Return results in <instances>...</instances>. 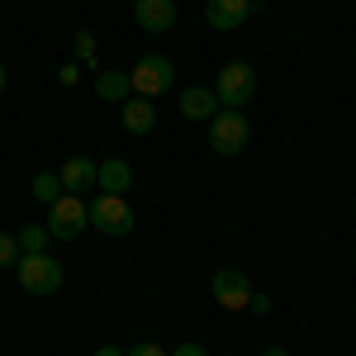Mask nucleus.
Returning <instances> with one entry per match:
<instances>
[{
  "label": "nucleus",
  "mask_w": 356,
  "mask_h": 356,
  "mask_svg": "<svg viewBox=\"0 0 356 356\" xmlns=\"http://www.w3.org/2000/svg\"><path fill=\"white\" fill-rule=\"evenodd\" d=\"M57 176H62V191L67 195H81V191L95 186V162H90V157H67Z\"/></svg>",
  "instance_id": "f8f14e48"
},
{
  "label": "nucleus",
  "mask_w": 356,
  "mask_h": 356,
  "mask_svg": "<svg viewBox=\"0 0 356 356\" xmlns=\"http://www.w3.org/2000/svg\"><path fill=\"white\" fill-rule=\"evenodd\" d=\"M76 57H81V67H95V33L90 29H76Z\"/></svg>",
  "instance_id": "f3484780"
},
{
  "label": "nucleus",
  "mask_w": 356,
  "mask_h": 356,
  "mask_svg": "<svg viewBox=\"0 0 356 356\" xmlns=\"http://www.w3.org/2000/svg\"><path fill=\"white\" fill-rule=\"evenodd\" d=\"M15 271H19V285H24L29 295H57L62 290V266H57V257H48V252L19 257Z\"/></svg>",
  "instance_id": "39448f33"
},
{
  "label": "nucleus",
  "mask_w": 356,
  "mask_h": 356,
  "mask_svg": "<svg viewBox=\"0 0 356 356\" xmlns=\"http://www.w3.org/2000/svg\"><path fill=\"white\" fill-rule=\"evenodd\" d=\"M5 86H10V72H5V67H0V90H5Z\"/></svg>",
  "instance_id": "393cba45"
},
{
  "label": "nucleus",
  "mask_w": 356,
  "mask_h": 356,
  "mask_svg": "<svg viewBox=\"0 0 356 356\" xmlns=\"http://www.w3.org/2000/svg\"><path fill=\"white\" fill-rule=\"evenodd\" d=\"M48 238H53L48 223H29V228H19V252H24V257H38V252L48 247Z\"/></svg>",
  "instance_id": "dca6fc26"
},
{
  "label": "nucleus",
  "mask_w": 356,
  "mask_h": 356,
  "mask_svg": "<svg viewBox=\"0 0 356 356\" xmlns=\"http://www.w3.org/2000/svg\"><path fill=\"white\" fill-rule=\"evenodd\" d=\"M129 90H134V86H129V72H100V76H95V95H100V100H114V105H119V100H129Z\"/></svg>",
  "instance_id": "4468645a"
},
{
  "label": "nucleus",
  "mask_w": 356,
  "mask_h": 356,
  "mask_svg": "<svg viewBox=\"0 0 356 356\" xmlns=\"http://www.w3.org/2000/svg\"><path fill=\"white\" fill-rule=\"evenodd\" d=\"M247 15H252V0H204V19L209 29H243Z\"/></svg>",
  "instance_id": "9d476101"
},
{
  "label": "nucleus",
  "mask_w": 356,
  "mask_h": 356,
  "mask_svg": "<svg viewBox=\"0 0 356 356\" xmlns=\"http://www.w3.org/2000/svg\"><path fill=\"white\" fill-rule=\"evenodd\" d=\"M209 295L223 304V309H247V300H252V280H247L243 271H219L214 275V285H209Z\"/></svg>",
  "instance_id": "6e6552de"
},
{
  "label": "nucleus",
  "mask_w": 356,
  "mask_h": 356,
  "mask_svg": "<svg viewBox=\"0 0 356 356\" xmlns=\"http://www.w3.org/2000/svg\"><path fill=\"white\" fill-rule=\"evenodd\" d=\"M247 309H252V314H271V295H257V290H252Z\"/></svg>",
  "instance_id": "aec40b11"
},
{
  "label": "nucleus",
  "mask_w": 356,
  "mask_h": 356,
  "mask_svg": "<svg viewBox=\"0 0 356 356\" xmlns=\"http://www.w3.org/2000/svg\"><path fill=\"white\" fill-rule=\"evenodd\" d=\"M166 356H209V352H204V347H200V342H181V347H176V352H166Z\"/></svg>",
  "instance_id": "4be33fe9"
},
{
  "label": "nucleus",
  "mask_w": 356,
  "mask_h": 356,
  "mask_svg": "<svg viewBox=\"0 0 356 356\" xmlns=\"http://www.w3.org/2000/svg\"><path fill=\"white\" fill-rule=\"evenodd\" d=\"M134 19L143 33H171L176 29V0H134Z\"/></svg>",
  "instance_id": "0eeeda50"
},
{
  "label": "nucleus",
  "mask_w": 356,
  "mask_h": 356,
  "mask_svg": "<svg viewBox=\"0 0 356 356\" xmlns=\"http://www.w3.org/2000/svg\"><path fill=\"white\" fill-rule=\"evenodd\" d=\"M261 356H290V352H285V347H266Z\"/></svg>",
  "instance_id": "b1692460"
},
{
  "label": "nucleus",
  "mask_w": 356,
  "mask_h": 356,
  "mask_svg": "<svg viewBox=\"0 0 356 356\" xmlns=\"http://www.w3.org/2000/svg\"><path fill=\"white\" fill-rule=\"evenodd\" d=\"M90 228V209L81 204V195H62L57 204H48V233L57 243H76Z\"/></svg>",
  "instance_id": "7ed1b4c3"
},
{
  "label": "nucleus",
  "mask_w": 356,
  "mask_h": 356,
  "mask_svg": "<svg viewBox=\"0 0 356 356\" xmlns=\"http://www.w3.org/2000/svg\"><path fill=\"white\" fill-rule=\"evenodd\" d=\"M86 209H90V228H100L105 238H124V233H134V209H129L124 195H100V200H90Z\"/></svg>",
  "instance_id": "423d86ee"
},
{
  "label": "nucleus",
  "mask_w": 356,
  "mask_h": 356,
  "mask_svg": "<svg viewBox=\"0 0 356 356\" xmlns=\"http://www.w3.org/2000/svg\"><path fill=\"white\" fill-rule=\"evenodd\" d=\"M124 129H129L134 138L152 134V129H157V105H152V100H143V95L124 100Z\"/></svg>",
  "instance_id": "ddd939ff"
},
{
  "label": "nucleus",
  "mask_w": 356,
  "mask_h": 356,
  "mask_svg": "<svg viewBox=\"0 0 356 356\" xmlns=\"http://www.w3.org/2000/svg\"><path fill=\"white\" fill-rule=\"evenodd\" d=\"M247 138H252V129H247L243 110H219L209 119V147H214L219 157H238L247 147Z\"/></svg>",
  "instance_id": "20e7f679"
},
{
  "label": "nucleus",
  "mask_w": 356,
  "mask_h": 356,
  "mask_svg": "<svg viewBox=\"0 0 356 356\" xmlns=\"http://www.w3.org/2000/svg\"><path fill=\"white\" fill-rule=\"evenodd\" d=\"M124 356H166V352L157 347V342H138L134 352H124Z\"/></svg>",
  "instance_id": "412c9836"
},
{
  "label": "nucleus",
  "mask_w": 356,
  "mask_h": 356,
  "mask_svg": "<svg viewBox=\"0 0 356 356\" xmlns=\"http://www.w3.org/2000/svg\"><path fill=\"white\" fill-rule=\"evenodd\" d=\"M95 356H124V352H119V347H110V342H105V347H100V352H95Z\"/></svg>",
  "instance_id": "5701e85b"
},
{
  "label": "nucleus",
  "mask_w": 356,
  "mask_h": 356,
  "mask_svg": "<svg viewBox=\"0 0 356 356\" xmlns=\"http://www.w3.org/2000/svg\"><path fill=\"white\" fill-rule=\"evenodd\" d=\"M214 95H219L223 110H238L257 95V72L247 67L243 57H233L228 67H219V81H214Z\"/></svg>",
  "instance_id": "f03ea898"
},
{
  "label": "nucleus",
  "mask_w": 356,
  "mask_h": 356,
  "mask_svg": "<svg viewBox=\"0 0 356 356\" xmlns=\"http://www.w3.org/2000/svg\"><path fill=\"white\" fill-rule=\"evenodd\" d=\"M219 110L223 105H219V95H214V86H191V90H181V119L209 124Z\"/></svg>",
  "instance_id": "1a4fd4ad"
},
{
  "label": "nucleus",
  "mask_w": 356,
  "mask_h": 356,
  "mask_svg": "<svg viewBox=\"0 0 356 356\" xmlns=\"http://www.w3.org/2000/svg\"><path fill=\"white\" fill-rule=\"evenodd\" d=\"M29 191H33V200H38V204H57V200L67 195V191H62V176H57V171H38Z\"/></svg>",
  "instance_id": "2eb2a0df"
},
{
  "label": "nucleus",
  "mask_w": 356,
  "mask_h": 356,
  "mask_svg": "<svg viewBox=\"0 0 356 356\" xmlns=\"http://www.w3.org/2000/svg\"><path fill=\"white\" fill-rule=\"evenodd\" d=\"M57 81H62V86H76V81H81V67H76V62H67V67L57 72Z\"/></svg>",
  "instance_id": "6ab92c4d"
},
{
  "label": "nucleus",
  "mask_w": 356,
  "mask_h": 356,
  "mask_svg": "<svg viewBox=\"0 0 356 356\" xmlns=\"http://www.w3.org/2000/svg\"><path fill=\"white\" fill-rule=\"evenodd\" d=\"M19 257H24V252H19V238H15V233H0V271L15 266Z\"/></svg>",
  "instance_id": "a211bd4d"
},
{
  "label": "nucleus",
  "mask_w": 356,
  "mask_h": 356,
  "mask_svg": "<svg viewBox=\"0 0 356 356\" xmlns=\"http://www.w3.org/2000/svg\"><path fill=\"white\" fill-rule=\"evenodd\" d=\"M171 81H176V67H171V57H162V53L138 57L134 72H129V86H134L143 100H157V95H166V90H171Z\"/></svg>",
  "instance_id": "f257e3e1"
},
{
  "label": "nucleus",
  "mask_w": 356,
  "mask_h": 356,
  "mask_svg": "<svg viewBox=\"0 0 356 356\" xmlns=\"http://www.w3.org/2000/svg\"><path fill=\"white\" fill-rule=\"evenodd\" d=\"M95 186L105 195H124L129 186H134V166L124 162V157H110V162L95 166Z\"/></svg>",
  "instance_id": "9b49d317"
}]
</instances>
